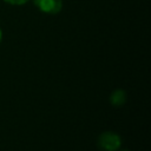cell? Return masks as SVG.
<instances>
[{
  "label": "cell",
  "mask_w": 151,
  "mask_h": 151,
  "mask_svg": "<svg viewBox=\"0 0 151 151\" xmlns=\"http://www.w3.org/2000/svg\"><path fill=\"white\" fill-rule=\"evenodd\" d=\"M98 145L105 151H114L120 145V138L113 132H105L99 137Z\"/></svg>",
  "instance_id": "1"
},
{
  "label": "cell",
  "mask_w": 151,
  "mask_h": 151,
  "mask_svg": "<svg viewBox=\"0 0 151 151\" xmlns=\"http://www.w3.org/2000/svg\"><path fill=\"white\" fill-rule=\"evenodd\" d=\"M34 5L44 13L57 14L61 11L63 1L61 0H33Z\"/></svg>",
  "instance_id": "2"
},
{
  "label": "cell",
  "mask_w": 151,
  "mask_h": 151,
  "mask_svg": "<svg viewBox=\"0 0 151 151\" xmlns=\"http://www.w3.org/2000/svg\"><path fill=\"white\" fill-rule=\"evenodd\" d=\"M124 98H125V93L123 91H116L112 94V103L116 105H119L124 103Z\"/></svg>",
  "instance_id": "3"
},
{
  "label": "cell",
  "mask_w": 151,
  "mask_h": 151,
  "mask_svg": "<svg viewBox=\"0 0 151 151\" xmlns=\"http://www.w3.org/2000/svg\"><path fill=\"white\" fill-rule=\"evenodd\" d=\"M4 1L7 2V4H9V5H24L28 0H4Z\"/></svg>",
  "instance_id": "4"
},
{
  "label": "cell",
  "mask_w": 151,
  "mask_h": 151,
  "mask_svg": "<svg viewBox=\"0 0 151 151\" xmlns=\"http://www.w3.org/2000/svg\"><path fill=\"white\" fill-rule=\"evenodd\" d=\"M1 39H2V32H1V28H0V42H1Z\"/></svg>",
  "instance_id": "5"
}]
</instances>
